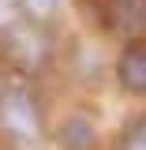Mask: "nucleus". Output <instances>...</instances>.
Segmentation results:
<instances>
[{
    "label": "nucleus",
    "instance_id": "obj_1",
    "mask_svg": "<svg viewBox=\"0 0 146 150\" xmlns=\"http://www.w3.org/2000/svg\"><path fill=\"white\" fill-rule=\"evenodd\" d=\"M0 135L11 146H26L41 139V112H37L30 90H23V86L0 90Z\"/></svg>",
    "mask_w": 146,
    "mask_h": 150
},
{
    "label": "nucleus",
    "instance_id": "obj_2",
    "mask_svg": "<svg viewBox=\"0 0 146 150\" xmlns=\"http://www.w3.org/2000/svg\"><path fill=\"white\" fill-rule=\"evenodd\" d=\"M116 83L135 98H146V38H131L116 56Z\"/></svg>",
    "mask_w": 146,
    "mask_h": 150
},
{
    "label": "nucleus",
    "instance_id": "obj_3",
    "mask_svg": "<svg viewBox=\"0 0 146 150\" xmlns=\"http://www.w3.org/2000/svg\"><path fill=\"white\" fill-rule=\"evenodd\" d=\"M56 143H60V150H94L97 146V128H94L90 116L75 112V116H68V120L60 124Z\"/></svg>",
    "mask_w": 146,
    "mask_h": 150
},
{
    "label": "nucleus",
    "instance_id": "obj_4",
    "mask_svg": "<svg viewBox=\"0 0 146 150\" xmlns=\"http://www.w3.org/2000/svg\"><path fill=\"white\" fill-rule=\"evenodd\" d=\"M112 150H146V112L131 116L128 124L120 128V135H116V146H112Z\"/></svg>",
    "mask_w": 146,
    "mask_h": 150
},
{
    "label": "nucleus",
    "instance_id": "obj_5",
    "mask_svg": "<svg viewBox=\"0 0 146 150\" xmlns=\"http://www.w3.org/2000/svg\"><path fill=\"white\" fill-rule=\"evenodd\" d=\"M19 4H23V11L34 23H49L56 15V8H60V0H19Z\"/></svg>",
    "mask_w": 146,
    "mask_h": 150
},
{
    "label": "nucleus",
    "instance_id": "obj_6",
    "mask_svg": "<svg viewBox=\"0 0 146 150\" xmlns=\"http://www.w3.org/2000/svg\"><path fill=\"white\" fill-rule=\"evenodd\" d=\"M19 23V0H0V34L15 30Z\"/></svg>",
    "mask_w": 146,
    "mask_h": 150
},
{
    "label": "nucleus",
    "instance_id": "obj_7",
    "mask_svg": "<svg viewBox=\"0 0 146 150\" xmlns=\"http://www.w3.org/2000/svg\"><path fill=\"white\" fill-rule=\"evenodd\" d=\"M0 150H23V146H0Z\"/></svg>",
    "mask_w": 146,
    "mask_h": 150
}]
</instances>
